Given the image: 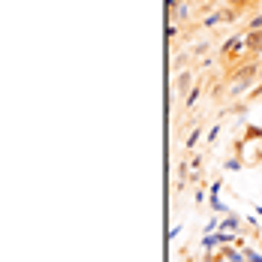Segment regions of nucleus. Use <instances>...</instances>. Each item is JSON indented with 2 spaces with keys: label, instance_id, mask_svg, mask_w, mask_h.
<instances>
[{
  "label": "nucleus",
  "instance_id": "obj_4",
  "mask_svg": "<svg viewBox=\"0 0 262 262\" xmlns=\"http://www.w3.org/2000/svg\"><path fill=\"white\" fill-rule=\"evenodd\" d=\"M217 21H220V15H208V18H205V25H208V27H214Z\"/></svg>",
  "mask_w": 262,
  "mask_h": 262
},
{
  "label": "nucleus",
  "instance_id": "obj_2",
  "mask_svg": "<svg viewBox=\"0 0 262 262\" xmlns=\"http://www.w3.org/2000/svg\"><path fill=\"white\" fill-rule=\"evenodd\" d=\"M226 256H229L232 262H241V259H244V256H241V253H235V250H226Z\"/></svg>",
  "mask_w": 262,
  "mask_h": 262
},
{
  "label": "nucleus",
  "instance_id": "obj_1",
  "mask_svg": "<svg viewBox=\"0 0 262 262\" xmlns=\"http://www.w3.org/2000/svg\"><path fill=\"white\" fill-rule=\"evenodd\" d=\"M235 226H238V220H235V217H232V214H229V217L223 220V232H232Z\"/></svg>",
  "mask_w": 262,
  "mask_h": 262
},
{
  "label": "nucleus",
  "instance_id": "obj_3",
  "mask_svg": "<svg viewBox=\"0 0 262 262\" xmlns=\"http://www.w3.org/2000/svg\"><path fill=\"white\" fill-rule=\"evenodd\" d=\"M244 256H247V259H250V262H262V256H259V253H253V250H247Z\"/></svg>",
  "mask_w": 262,
  "mask_h": 262
}]
</instances>
